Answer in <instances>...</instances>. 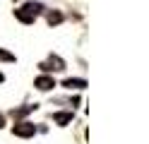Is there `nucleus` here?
Wrapping results in <instances>:
<instances>
[{
	"label": "nucleus",
	"mask_w": 149,
	"mask_h": 144,
	"mask_svg": "<svg viewBox=\"0 0 149 144\" xmlns=\"http://www.w3.org/2000/svg\"><path fill=\"white\" fill-rule=\"evenodd\" d=\"M41 10H43V7H41L39 3H26V5H22V7L15 10V17L19 19V22H24V24H31L34 19L41 15Z\"/></svg>",
	"instance_id": "nucleus-1"
},
{
	"label": "nucleus",
	"mask_w": 149,
	"mask_h": 144,
	"mask_svg": "<svg viewBox=\"0 0 149 144\" xmlns=\"http://www.w3.org/2000/svg\"><path fill=\"white\" fill-rule=\"evenodd\" d=\"M17 137H34V132H36V127H34V122H17L15 125V130H12Z\"/></svg>",
	"instance_id": "nucleus-2"
},
{
	"label": "nucleus",
	"mask_w": 149,
	"mask_h": 144,
	"mask_svg": "<svg viewBox=\"0 0 149 144\" xmlns=\"http://www.w3.org/2000/svg\"><path fill=\"white\" fill-rule=\"evenodd\" d=\"M3 79H5V77H3V72H0V84H3Z\"/></svg>",
	"instance_id": "nucleus-10"
},
{
	"label": "nucleus",
	"mask_w": 149,
	"mask_h": 144,
	"mask_svg": "<svg viewBox=\"0 0 149 144\" xmlns=\"http://www.w3.org/2000/svg\"><path fill=\"white\" fill-rule=\"evenodd\" d=\"M34 86H36L39 91H48V89H53V86H55V82H53V77H48V74H41V77H36Z\"/></svg>",
	"instance_id": "nucleus-3"
},
{
	"label": "nucleus",
	"mask_w": 149,
	"mask_h": 144,
	"mask_svg": "<svg viewBox=\"0 0 149 144\" xmlns=\"http://www.w3.org/2000/svg\"><path fill=\"white\" fill-rule=\"evenodd\" d=\"M63 22V15L60 12H51L48 15V24H60Z\"/></svg>",
	"instance_id": "nucleus-7"
},
{
	"label": "nucleus",
	"mask_w": 149,
	"mask_h": 144,
	"mask_svg": "<svg viewBox=\"0 0 149 144\" xmlns=\"http://www.w3.org/2000/svg\"><path fill=\"white\" fill-rule=\"evenodd\" d=\"M41 67L43 70H65V60L58 58V55H51L46 63H41Z\"/></svg>",
	"instance_id": "nucleus-4"
},
{
	"label": "nucleus",
	"mask_w": 149,
	"mask_h": 144,
	"mask_svg": "<svg viewBox=\"0 0 149 144\" xmlns=\"http://www.w3.org/2000/svg\"><path fill=\"white\" fill-rule=\"evenodd\" d=\"M3 125H5V115H0V127H3Z\"/></svg>",
	"instance_id": "nucleus-9"
},
{
	"label": "nucleus",
	"mask_w": 149,
	"mask_h": 144,
	"mask_svg": "<svg viewBox=\"0 0 149 144\" xmlns=\"http://www.w3.org/2000/svg\"><path fill=\"white\" fill-rule=\"evenodd\" d=\"M70 120H72V113H55L53 115V122L55 125H68Z\"/></svg>",
	"instance_id": "nucleus-6"
},
{
	"label": "nucleus",
	"mask_w": 149,
	"mask_h": 144,
	"mask_svg": "<svg viewBox=\"0 0 149 144\" xmlns=\"http://www.w3.org/2000/svg\"><path fill=\"white\" fill-rule=\"evenodd\" d=\"M0 60H12V63H15V55L7 53V51H0Z\"/></svg>",
	"instance_id": "nucleus-8"
},
{
	"label": "nucleus",
	"mask_w": 149,
	"mask_h": 144,
	"mask_svg": "<svg viewBox=\"0 0 149 144\" xmlns=\"http://www.w3.org/2000/svg\"><path fill=\"white\" fill-rule=\"evenodd\" d=\"M63 86H68V89H84L87 82H84V79H72V77H70V79L63 82Z\"/></svg>",
	"instance_id": "nucleus-5"
}]
</instances>
